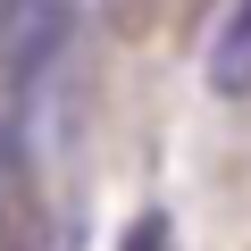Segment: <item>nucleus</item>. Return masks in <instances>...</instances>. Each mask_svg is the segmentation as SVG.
Here are the masks:
<instances>
[{
    "instance_id": "obj_1",
    "label": "nucleus",
    "mask_w": 251,
    "mask_h": 251,
    "mask_svg": "<svg viewBox=\"0 0 251 251\" xmlns=\"http://www.w3.org/2000/svg\"><path fill=\"white\" fill-rule=\"evenodd\" d=\"M209 92H226V100L251 92V0H234L209 34Z\"/></svg>"
},
{
    "instance_id": "obj_2",
    "label": "nucleus",
    "mask_w": 251,
    "mask_h": 251,
    "mask_svg": "<svg viewBox=\"0 0 251 251\" xmlns=\"http://www.w3.org/2000/svg\"><path fill=\"white\" fill-rule=\"evenodd\" d=\"M117 251H176L168 209H134V218H126V234H117Z\"/></svg>"
},
{
    "instance_id": "obj_3",
    "label": "nucleus",
    "mask_w": 251,
    "mask_h": 251,
    "mask_svg": "<svg viewBox=\"0 0 251 251\" xmlns=\"http://www.w3.org/2000/svg\"><path fill=\"white\" fill-rule=\"evenodd\" d=\"M9 25H17V0H0V50H9Z\"/></svg>"
}]
</instances>
